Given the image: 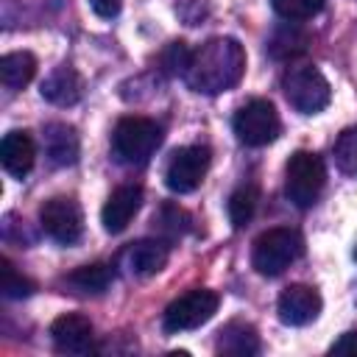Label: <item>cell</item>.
Instances as JSON below:
<instances>
[{
  "label": "cell",
  "mask_w": 357,
  "mask_h": 357,
  "mask_svg": "<svg viewBox=\"0 0 357 357\" xmlns=\"http://www.w3.org/2000/svg\"><path fill=\"white\" fill-rule=\"evenodd\" d=\"M354 259H357V248H354Z\"/></svg>",
  "instance_id": "obj_29"
},
{
  "label": "cell",
  "mask_w": 357,
  "mask_h": 357,
  "mask_svg": "<svg viewBox=\"0 0 357 357\" xmlns=\"http://www.w3.org/2000/svg\"><path fill=\"white\" fill-rule=\"evenodd\" d=\"M50 340L61 354H89L92 351V321L81 312H64L50 324Z\"/></svg>",
  "instance_id": "obj_10"
},
{
  "label": "cell",
  "mask_w": 357,
  "mask_h": 357,
  "mask_svg": "<svg viewBox=\"0 0 357 357\" xmlns=\"http://www.w3.org/2000/svg\"><path fill=\"white\" fill-rule=\"evenodd\" d=\"M0 162L3 170L14 178H25L36 162V145L28 131H8L0 142Z\"/></svg>",
  "instance_id": "obj_14"
},
{
  "label": "cell",
  "mask_w": 357,
  "mask_h": 357,
  "mask_svg": "<svg viewBox=\"0 0 357 357\" xmlns=\"http://www.w3.org/2000/svg\"><path fill=\"white\" fill-rule=\"evenodd\" d=\"M39 226H42V231L50 240H56L61 245H73L84 234V212H81V206H78L75 198L56 195V198H50V201L42 204V209H39Z\"/></svg>",
  "instance_id": "obj_9"
},
{
  "label": "cell",
  "mask_w": 357,
  "mask_h": 357,
  "mask_svg": "<svg viewBox=\"0 0 357 357\" xmlns=\"http://www.w3.org/2000/svg\"><path fill=\"white\" fill-rule=\"evenodd\" d=\"M301 254H304V240H301V234H298L296 229L276 226V229L262 231V234L254 240L251 265H254V271L262 273V276H279V273H284Z\"/></svg>",
  "instance_id": "obj_3"
},
{
  "label": "cell",
  "mask_w": 357,
  "mask_h": 357,
  "mask_svg": "<svg viewBox=\"0 0 357 357\" xmlns=\"http://www.w3.org/2000/svg\"><path fill=\"white\" fill-rule=\"evenodd\" d=\"M153 223H159V231L167 237H181L190 229V215L173 204H165L159 215H153Z\"/></svg>",
  "instance_id": "obj_24"
},
{
  "label": "cell",
  "mask_w": 357,
  "mask_h": 357,
  "mask_svg": "<svg viewBox=\"0 0 357 357\" xmlns=\"http://www.w3.org/2000/svg\"><path fill=\"white\" fill-rule=\"evenodd\" d=\"M42 145H45V156L56 167H67L78 162V151H81L78 131L67 123H47L42 131Z\"/></svg>",
  "instance_id": "obj_15"
},
{
  "label": "cell",
  "mask_w": 357,
  "mask_h": 357,
  "mask_svg": "<svg viewBox=\"0 0 357 357\" xmlns=\"http://www.w3.org/2000/svg\"><path fill=\"white\" fill-rule=\"evenodd\" d=\"M326 184L324 159L312 151H296L284 165V195L298 209H310Z\"/></svg>",
  "instance_id": "obj_4"
},
{
  "label": "cell",
  "mask_w": 357,
  "mask_h": 357,
  "mask_svg": "<svg viewBox=\"0 0 357 357\" xmlns=\"http://www.w3.org/2000/svg\"><path fill=\"white\" fill-rule=\"evenodd\" d=\"M112 279H114L112 268L103 262H95V265H81L73 273H67L64 284L78 296H100L112 284Z\"/></svg>",
  "instance_id": "obj_18"
},
{
  "label": "cell",
  "mask_w": 357,
  "mask_h": 357,
  "mask_svg": "<svg viewBox=\"0 0 357 357\" xmlns=\"http://www.w3.org/2000/svg\"><path fill=\"white\" fill-rule=\"evenodd\" d=\"M273 11L287 22H304L324 11L326 0H271Z\"/></svg>",
  "instance_id": "obj_23"
},
{
  "label": "cell",
  "mask_w": 357,
  "mask_h": 357,
  "mask_svg": "<svg viewBox=\"0 0 357 357\" xmlns=\"http://www.w3.org/2000/svg\"><path fill=\"white\" fill-rule=\"evenodd\" d=\"M257 201H259V192H257L254 184H243L231 192L226 209H229V220H231L234 229H243V226L251 223V218L257 212Z\"/></svg>",
  "instance_id": "obj_20"
},
{
  "label": "cell",
  "mask_w": 357,
  "mask_h": 357,
  "mask_svg": "<svg viewBox=\"0 0 357 357\" xmlns=\"http://www.w3.org/2000/svg\"><path fill=\"white\" fill-rule=\"evenodd\" d=\"M0 290H3L6 298H28V296L36 290V284H33L28 276H22V273L3 257V259H0Z\"/></svg>",
  "instance_id": "obj_22"
},
{
  "label": "cell",
  "mask_w": 357,
  "mask_h": 357,
  "mask_svg": "<svg viewBox=\"0 0 357 357\" xmlns=\"http://www.w3.org/2000/svg\"><path fill=\"white\" fill-rule=\"evenodd\" d=\"M218 351L234 354V357H248L259 351V335L251 324L245 321H229L218 332Z\"/></svg>",
  "instance_id": "obj_17"
},
{
  "label": "cell",
  "mask_w": 357,
  "mask_h": 357,
  "mask_svg": "<svg viewBox=\"0 0 357 357\" xmlns=\"http://www.w3.org/2000/svg\"><path fill=\"white\" fill-rule=\"evenodd\" d=\"M209 165H212V151L206 145H184V148H178L170 156L167 167H165L167 190L178 192V195H187V192L198 190L201 181L209 173Z\"/></svg>",
  "instance_id": "obj_8"
},
{
  "label": "cell",
  "mask_w": 357,
  "mask_h": 357,
  "mask_svg": "<svg viewBox=\"0 0 357 357\" xmlns=\"http://www.w3.org/2000/svg\"><path fill=\"white\" fill-rule=\"evenodd\" d=\"M304 45H307V39H304L298 31H293V28H290V31L282 28V31H276L273 39L268 42V50H271V56H276V59H287V56L301 53Z\"/></svg>",
  "instance_id": "obj_25"
},
{
  "label": "cell",
  "mask_w": 357,
  "mask_h": 357,
  "mask_svg": "<svg viewBox=\"0 0 357 357\" xmlns=\"http://www.w3.org/2000/svg\"><path fill=\"white\" fill-rule=\"evenodd\" d=\"M245 73V50L231 36H215L192 50L184 81L190 89L204 95H220L240 84Z\"/></svg>",
  "instance_id": "obj_1"
},
{
  "label": "cell",
  "mask_w": 357,
  "mask_h": 357,
  "mask_svg": "<svg viewBox=\"0 0 357 357\" xmlns=\"http://www.w3.org/2000/svg\"><path fill=\"white\" fill-rule=\"evenodd\" d=\"M33 75H36V59L28 50H14L0 59V81L6 89L17 92L22 86H28Z\"/></svg>",
  "instance_id": "obj_19"
},
{
  "label": "cell",
  "mask_w": 357,
  "mask_h": 357,
  "mask_svg": "<svg viewBox=\"0 0 357 357\" xmlns=\"http://www.w3.org/2000/svg\"><path fill=\"white\" fill-rule=\"evenodd\" d=\"M162 126L151 117H120L112 131V153L120 165H145L162 145Z\"/></svg>",
  "instance_id": "obj_2"
},
{
  "label": "cell",
  "mask_w": 357,
  "mask_h": 357,
  "mask_svg": "<svg viewBox=\"0 0 357 357\" xmlns=\"http://www.w3.org/2000/svg\"><path fill=\"white\" fill-rule=\"evenodd\" d=\"M89 6H92V11H95L98 17L112 20V17H117V14H120L123 0H89Z\"/></svg>",
  "instance_id": "obj_27"
},
{
  "label": "cell",
  "mask_w": 357,
  "mask_h": 357,
  "mask_svg": "<svg viewBox=\"0 0 357 357\" xmlns=\"http://www.w3.org/2000/svg\"><path fill=\"white\" fill-rule=\"evenodd\" d=\"M218 304H220V296L215 290H206V287L187 290L167 304V310L162 315V326H165V332H173V335L198 329L218 312Z\"/></svg>",
  "instance_id": "obj_6"
},
{
  "label": "cell",
  "mask_w": 357,
  "mask_h": 357,
  "mask_svg": "<svg viewBox=\"0 0 357 357\" xmlns=\"http://www.w3.org/2000/svg\"><path fill=\"white\" fill-rule=\"evenodd\" d=\"M321 296L315 287L310 284H290L284 287V293L279 296V304H276V312H279V321L287 324V326H304L310 321L318 318L321 312Z\"/></svg>",
  "instance_id": "obj_11"
},
{
  "label": "cell",
  "mask_w": 357,
  "mask_h": 357,
  "mask_svg": "<svg viewBox=\"0 0 357 357\" xmlns=\"http://www.w3.org/2000/svg\"><path fill=\"white\" fill-rule=\"evenodd\" d=\"M167 257H170V245L165 240H153V237H145V240H137L131 243L126 251H123V268L131 273V276H156L165 265H167Z\"/></svg>",
  "instance_id": "obj_13"
},
{
  "label": "cell",
  "mask_w": 357,
  "mask_h": 357,
  "mask_svg": "<svg viewBox=\"0 0 357 357\" xmlns=\"http://www.w3.org/2000/svg\"><path fill=\"white\" fill-rule=\"evenodd\" d=\"M329 351H332V354H357V332H343V335L332 343Z\"/></svg>",
  "instance_id": "obj_28"
},
{
  "label": "cell",
  "mask_w": 357,
  "mask_h": 357,
  "mask_svg": "<svg viewBox=\"0 0 357 357\" xmlns=\"http://www.w3.org/2000/svg\"><path fill=\"white\" fill-rule=\"evenodd\" d=\"M332 156H335V165L340 173L357 178V126L343 128L337 134V139L332 145Z\"/></svg>",
  "instance_id": "obj_21"
},
{
  "label": "cell",
  "mask_w": 357,
  "mask_h": 357,
  "mask_svg": "<svg viewBox=\"0 0 357 357\" xmlns=\"http://www.w3.org/2000/svg\"><path fill=\"white\" fill-rule=\"evenodd\" d=\"M190 59H192V50L184 42H170L165 47V53H162V67L170 75H184L187 67H190Z\"/></svg>",
  "instance_id": "obj_26"
},
{
  "label": "cell",
  "mask_w": 357,
  "mask_h": 357,
  "mask_svg": "<svg viewBox=\"0 0 357 357\" xmlns=\"http://www.w3.org/2000/svg\"><path fill=\"white\" fill-rule=\"evenodd\" d=\"M42 98L47 100V103H53V106H73V103H78L81 100V95H84V78L70 67V64H64V67H56L45 81H42Z\"/></svg>",
  "instance_id": "obj_16"
},
{
  "label": "cell",
  "mask_w": 357,
  "mask_h": 357,
  "mask_svg": "<svg viewBox=\"0 0 357 357\" xmlns=\"http://www.w3.org/2000/svg\"><path fill=\"white\" fill-rule=\"evenodd\" d=\"M142 206V187L139 184H120L100 209V223L109 234H120L128 229L134 215Z\"/></svg>",
  "instance_id": "obj_12"
},
{
  "label": "cell",
  "mask_w": 357,
  "mask_h": 357,
  "mask_svg": "<svg viewBox=\"0 0 357 357\" xmlns=\"http://www.w3.org/2000/svg\"><path fill=\"white\" fill-rule=\"evenodd\" d=\"M282 89L287 103L301 112V114H318L329 106L332 100V89L329 81L324 78V73L312 64H301V67H290L282 78Z\"/></svg>",
  "instance_id": "obj_5"
},
{
  "label": "cell",
  "mask_w": 357,
  "mask_h": 357,
  "mask_svg": "<svg viewBox=\"0 0 357 357\" xmlns=\"http://www.w3.org/2000/svg\"><path fill=\"white\" fill-rule=\"evenodd\" d=\"M231 126H234L237 139L243 145H248V148H262V145L273 142L279 137V131H282L279 112L265 98H254L245 106H240Z\"/></svg>",
  "instance_id": "obj_7"
}]
</instances>
